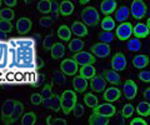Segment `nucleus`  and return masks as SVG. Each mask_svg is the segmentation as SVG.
I'll list each match as a JSON object with an SVG mask.
<instances>
[{
    "label": "nucleus",
    "instance_id": "1",
    "mask_svg": "<svg viewBox=\"0 0 150 125\" xmlns=\"http://www.w3.org/2000/svg\"><path fill=\"white\" fill-rule=\"evenodd\" d=\"M9 45V61L6 71L4 74V80L8 84L15 85L20 80H26L29 76L30 83L33 76L38 73V55L36 43L33 38H11L8 40ZM28 81V80H26ZM3 83V84H5Z\"/></svg>",
    "mask_w": 150,
    "mask_h": 125
},
{
    "label": "nucleus",
    "instance_id": "2",
    "mask_svg": "<svg viewBox=\"0 0 150 125\" xmlns=\"http://www.w3.org/2000/svg\"><path fill=\"white\" fill-rule=\"evenodd\" d=\"M80 18H81V21L85 24L86 26H96L98 24L100 23V16H99V13L94 6H86L84 8L81 13H80Z\"/></svg>",
    "mask_w": 150,
    "mask_h": 125
},
{
    "label": "nucleus",
    "instance_id": "3",
    "mask_svg": "<svg viewBox=\"0 0 150 125\" xmlns=\"http://www.w3.org/2000/svg\"><path fill=\"white\" fill-rule=\"evenodd\" d=\"M60 98H62V112L65 115H69L76 105V93L74 90H65L62 93Z\"/></svg>",
    "mask_w": 150,
    "mask_h": 125
},
{
    "label": "nucleus",
    "instance_id": "4",
    "mask_svg": "<svg viewBox=\"0 0 150 125\" xmlns=\"http://www.w3.org/2000/svg\"><path fill=\"white\" fill-rule=\"evenodd\" d=\"M73 60L78 63V65L84 66V65H94V63H96V56L90 53V52H79L75 53L73 56Z\"/></svg>",
    "mask_w": 150,
    "mask_h": 125
},
{
    "label": "nucleus",
    "instance_id": "5",
    "mask_svg": "<svg viewBox=\"0 0 150 125\" xmlns=\"http://www.w3.org/2000/svg\"><path fill=\"white\" fill-rule=\"evenodd\" d=\"M133 30H134V26L131 25V23L125 21L116 28V30H115L116 38L121 41H128L130 39V36L133 35Z\"/></svg>",
    "mask_w": 150,
    "mask_h": 125
},
{
    "label": "nucleus",
    "instance_id": "6",
    "mask_svg": "<svg viewBox=\"0 0 150 125\" xmlns=\"http://www.w3.org/2000/svg\"><path fill=\"white\" fill-rule=\"evenodd\" d=\"M60 70L67 76H75V74L79 71V65L75 60H73L71 58H68L60 63Z\"/></svg>",
    "mask_w": 150,
    "mask_h": 125
},
{
    "label": "nucleus",
    "instance_id": "7",
    "mask_svg": "<svg viewBox=\"0 0 150 125\" xmlns=\"http://www.w3.org/2000/svg\"><path fill=\"white\" fill-rule=\"evenodd\" d=\"M9 61V45L8 41L0 40V75L4 76Z\"/></svg>",
    "mask_w": 150,
    "mask_h": 125
},
{
    "label": "nucleus",
    "instance_id": "8",
    "mask_svg": "<svg viewBox=\"0 0 150 125\" xmlns=\"http://www.w3.org/2000/svg\"><path fill=\"white\" fill-rule=\"evenodd\" d=\"M15 104L16 100L15 99H6L1 105V121L4 124H8V120L10 119V117L13 115V112L15 109Z\"/></svg>",
    "mask_w": 150,
    "mask_h": 125
},
{
    "label": "nucleus",
    "instance_id": "9",
    "mask_svg": "<svg viewBox=\"0 0 150 125\" xmlns=\"http://www.w3.org/2000/svg\"><path fill=\"white\" fill-rule=\"evenodd\" d=\"M130 14L133 15L135 19H143L146 14V5L143 0H134L130 5Z\"/></svg>",
    "mask_w": 150,
    "mask_h": 125
},
{
    "label": "nucleus",
    "instance_id": "10",
    "mask_svg": "<svg viewBox=\"0 0 150 125\" xmlns=\"http://www.w3.org/2000/svg\"><path fill=\"white\" fill-rule=\"evenodd\" d=\"M110 52H111L110 45L105 44V43H96L90 48V53L94 55V56L100 58V59H104L106 56H109Z\"/></svg>",
    "mask_w": 150,
    "mask_h": 125
},
{
    "label": "nucleus",
    "instance_id": "11",
    "mask_svg": "<svg viewBox=\"0 0 150 125\" xmlns=\"http://www.w3.org/2000/svg\"><path fill=\"white\" fill-rule=\"evenodd\" d=\"M93 113L103 115V117H106V118H111V117H114L115 115L116 108L110 103H104V104H99L96 108H94Z\"/></svg>",
    "mask_w": 150,
    "mask_h": 125
},
{
    "label": "nucleus",
    "instance_id": "12",
    "mask_svg": "<svg viewBox=\"0 0 150 125\" xmlns=\"http://www.w3.org/2000/svg\"><path fill=\"white\" fill-rule=\"evenodd\" d=\"M110 65H111V69H114V70H116V71H123L124 69L126 68V58H125V55L121 52H118L114 56H112Z\"/></svg>",
    "mask_w": 150,
    "mask_h": 125
},
{
    "label": "nucleus",
    "instance_id": "13",
    "mask_svg": "<svg viewBox=\"0 0 150 125\" xmlns=\"http://www.w3.org/2000/svg\"><path fill=\"white\" fill-rule=\"evenodd\" d=\"M106 80L103 75H95L90 79V89L94 93H103L106 89Z\"/></svg>",
    "mask_w": 150,
    "mask_h": 125
},
{
    "label": "nucleus",
    "instance_id": "14",
    "mask_svg": "<svg viewBox=\"0 0 150 125\" xmlns=\"http://www.w3.org/2000/svg\"><path fill=\"white\" fill-rule=\"evenodd\" d=\"M15 28H16V31L20 35H25L28 33H30V30L33 28V23H31V20L29 19V18L23 16V18H20V19H18Z\"/></svg>",
    "mask_w": 150,
    "mask_h": 125
},
{
    "label": "nucleus",
    "instance_id": "15",
    "mask_svg": "<svg viewBox=\"0 0 150 125\" xmlns=\"http://www.w3.org/2000/svg\"><path fill=\"white\" fill-rule=\"evenodd\" d=\"M123 93L128 100H133L138 94V85L133 80H126L123 85Z\"/></svg>",
    "mask_w": 150,
    "mask_h": 125
},
{
    "label": "nucleus",
    "instance_id": "16",
    "mask_svg": "<svg viewBox=\"0 0 150 125\" xmlns=\"http://www.w3.org/2000/svg\"><path fill=\"white\" fill-rule=\"evenodd\" d=\"M116 6H118V4L115 0H104L100 4V11L105 16H110L112 13L116 11V9H118Z\"/></svg>",
    "mask_w": 150,
    "mask_h": 125
},
{
    "label": "nucleus",
    "instance_id": "17",
    "mask_svg": "<svg viewBox=\"0 0 150 125\" xmlns=\"http://www.w3.org/2000/svg\"><path fill=\"white\" fill-rule=\"evenodd\" d=\"M120 96H121V91L118 89V88L111 86V88L105 89L103 98H104V100L108 101V103H112V101H118L120 99Z\"/></svg>",
    "mask_w": 150,
    "mask_h": 125
},
{
    "label": "nucleus",
    "instance_id": "18",
    "mask_svg": "<svg viewBox=\"0 0 150 125\" xmlns=\"http://www.w3.org/2000/svg\"><path fill=\"white\" fill-rule=\"evenodd\" d=\"M103 76L105 78V80L108 83H110L112 85L120 84V80H121L120 74L116 70H114V69H105V70L103 71Z\"/></svg>",
    "mask_w": 150,
    "mask_h": 125
},
{
    "label": "nucleus",
    "instance_id": "19",
    "mask_svg": "<svg viewBox=\"0 0 150 125\" xmlns=\"http://www.w3.org/2000/svg\"><path fill=\"white\" fill-rule=\"evenodd\" d=\"M71 33L78 38H84L88 35V26L83 21H74L71 24Z\"/></svg>",
    "mask_w": 150,
    "mask_h": 125
},
{
    "label": "nucleus",
    "instance_id": "20",
    "mask_svg": "<svg viewBox=\"0 0 150 125\" xmlns=\"http://www.w3.org/2000/svg\"><path fill=\"white\" fill-rule=\"evenodd\" d=\"M23 114H24V104H23L21 101L16 100L15 109H14L13 115L10 117V119L8 120V124H6V125H10V124H14L15 121H18V120L23 117Z\"/></svg>",
    "mask_w": 150,
    "mask_h": 125
},
{
    "label": "nucleus",
    "instance_id": "21",
    "mask_svg": "<svg viewBox=\"0 0 150 125\" xmlns=\"http://www.w3.org/2000/svg\"><path fill=\"white\" fill-rule=\"evenodd\" d=\"M150 34V30L146 24H143V23H139L134 26V30H133V35L138 39H144V38H148V35Z\"/></svg>",
    "mask_w": 150,
    "mask_h": 125
},
{
    "label": "nucleus",
    "instance_id": "22",
    "mask_svg": "<svg viewBox=\"0 0 150 125\" xmlns=\"http://www.w3.org/2000/svg\"><path fill=\"white\" fill-rule=\"evenodd\" d=\"M88 79L83 78L80 75L78 76H74V80H73V86H74V90L76 93H84L86 89H88Z\"/></svg>",
    "mask_w": 150,
    "mask_h": 125
},
{
    "label": "nucleus",
    "instance_id": "23",
    "mask_svg": "<svg viewBox=\"0 0 150 125\" xmlns=\"http://www.w3.org/2000/svg\"><path fill=\"white\" fill-rule=\"evenodd\" d=\"M74 9H75V6H74V4L71 1L64 0V1L60 3V8H59L60 15L64 16V18H68L74 13Z\"/></svg>",
    "mask_w": 150,
    "mask_h": 125
},
{
    "label": "nucleus",
    "instance_id": "24",
    "mask_svg": "<svg viewBox=\"0 0 150 125\" xmlns=\"http://www.w3.org/2000/svg\"><path fill=\"white\" fill-rule=\"evenodd\" d=\"M114 14H115V20L119 21L120 24H123V23L128 20V18L130 15V9L128 6H120L116 9V11Z\"/></svg>",
    "mask_w": 150,
    "mask_h": 125
},
{
    "label": "nucleus",
    "instance_id": "25",
    "mask_svg": "<svg viewBox=\"0 0 150 125\" xmlns=\"http://www.w3.org/2000/svg\"><path fill=\"white\" fill-rule=\"evenodd\" d=\"M110 123V118L93 113L89 118V125H108Z\"/></svg>",
    "mask_w": 150,
    "mask_h": 125
},
{
    "label": "nucleus",
    "instance_id": "26",
    "mask_svg": "<svg viewBox=\"0 0 150 125\" xmlns=\"http://www.w3.org/2000/svg\"><path fill=\"white\" fill-rule=\"evenodd\" d=\"M84 46H85V44H84V41L80 39V38H76V39H71L69 41V45H68V49L70 53H79V52H83Z\"/></svg>",
    "mask_w": 150,
    "mask_h": 125
},
{
    "label": "nucleus",
    "instance_id": "27",
    "mask_svg": "<svg viewBox=\"0 0 150 125\" xmlns=\"http://www.w3.org/2000/svg\"><path fill=\"white\" fill-rule=\"evenodd\" d=\"M50 54H51V58L55 59V60L62 59L65 55V46H64V44L63 43H55V45L50 50Z\"/></svg>",
    "mask_w": 150,
    "mask_h": 125
},
{
    "label": "nucleus",
    "instance_id": "28",
    "mask_svg": "<svg viewBox=\"0 0 150 125\" xmlns=\"http://www.w3.org/2000/svg\"><path fill=\"white\" fill-rule=\"evenodd\" d=\"M58 36H59V39L60 40H63V41H70L71 40V29L68 26V25H60L58 28Z\"/></svg>",
    "mask_w": 150,
    "mask_h": 125
},
{
    "label": "nucleus",
    "instance_id": "29",
    "mask_svg": "<svg viewBox=\"0 0 150 125\" xmlns=\"http://www.w3.org/2000/svg\"><path fill=\"white\" fill-rule=\"evenodd\" d=\"M148 64H149V56L148 55L139 54V55H135L134 59H133V65L137 69H144Z\"/></svg>",
    "mask_w": 150,
    "mask_h": 125
},
{
    "label": "nucleus",
    "instance_id": "30",
    "mask_svg": "<svg viewBox=\"0 0 150 125\" xmlns=\"http://www.w3.org/2000/svg\"><path fill=\"white\" fill-rule=\"evenodd\" d=\"M67 75L62 71V70H54L53 71V76H51V81L58 86H64L67 83Z\"/></svg>",
    "mask_w": 150,
    "mask_h": 125
},
{
    "label": "nucleus",
    "instance_id": "31",
    "mask_svg": "<svg viewBox=\"0 0 150 125\" xmlns=\"http://www.w3.org/2000/svg\"><path fill=\"white\" fill-rule=\"evenodd\" d=\"M96 75V69L94 68V65H84L80 66V76L85 78V79L90 80Z\"/></svg>",
    "mask_w": 150,
    "mask_h": 125
},
{
    "label": "nucleus",
    "instance_id": "32",
    "mask_svg": "<svg viewBox=\"0 0 150 125\" xmlns=\"http://www.w3.org/2000/svg\"><path fill=\"white\" fill-rule=\"evenodd\" d=\"M137 113L139 114V117H149L150 115V103L148 100L140 101L137 106Z\"/></svg>",
    "mask_w": 150,
    "mask_h": 125
},
{
    "label": "nucleus",
    "instance_id": "33",
    "mask_svg": "<svg viewBox=\"0 0 150 125\" xmlns=\"http://www.w3.org/2000/svg\"><path fill=\"white\" fill-rule=\"evenodd\" d=\"M35 123H36V114L34 112L24 113L23 117L20 118V124L21 125H34Z\"/></svg>",
    "mask_w": 150,
    "mask_h": 125
},
{
    "label": "nucleus",
    "instance_id": "34",
    "mask_svg": "<svg viewBox=\"0 0 150 125\" xmlns=\"http://www.w3.org/2000/svg\"><path fill=\"white\" fill-rule=\"evenodd\" d=\"M84 103L88 108H96L98 105H99V100L95 96V94H93V93H86L85 95H84Z\"/></svg>",
    "mask_w": 150,
    "mask_h": 125
},
{
    "label": "nucleus",
    "instance_id": "35",
    "mask_svg": "<svg viewBox=\"0 0 150 125\" xmlns=\"http://www.w3.org/2000/svg\"><path fill=\"white\" fill-rule=\"evenodd\" d=\"M45 79H46V75H45V74L38 71V73H35V75L33 76L30 85H31L33 88H40L41 85L45 84Z\"/></svg>",
    "mask_w": 150,
    "mask_h": 125
},
{
    "label": "nucleus",
    "instance_id": "36",
    "mask_svg": "<svg viewBox=\"0 0 150 125\" xmlns=\"http://www.w3.org/2000/svg\"><path fill=\"white\" fill-rule=\"evenodd\" d=\"M100 25L104 31H111L115 29V20L112 19L111 16H105L104 19L100 21Z\"/></svg>",
    "mask_w": 150,
    "mask_h": 125
},
{
    "label": "nucleus",
    "instance_id": "37",
    "mask_svg": "<svg viewBox=\"0 0 150 125\" xmlns=\"http://www.w3.org/2000/svg\"><path fill=\"white\" fill-rule=\"evenodd\" d=\"M126 49L130 50V52H139V50L142 49V41L138 38L129 39L126 41Z\"/></svg>",
    "mask_w": 150,
    "mask_h": 125
},
{
    "label": "nucleus",
    "instance_id": "38",
    "mask_svg": "<svg viewBox=\"0 0 150 125\" xmlns=\"http://www.w3.org/2000/svg\"><path fill=\"white\" fill-rule=\"evenodd\" d=\"M14 18H15V13H14L13 9H10V8L0 9V20L11 21V20H14Z\"/></svg>",
    "mask_w": 150,
    "mask_h": 125
},
{
    "label": "nucleus",
    "instance_id": "39",
    "mask_svg": "<svg viewBox=\"0 0 150 125\" xmlns=\"http://www.w3.org/2000/svg\"><path fill=\"white\" fill-rule=\"evenodd\" d=\"M38 10L41 14H49L51 13V1L50 0H41L38 3Z\"/></svg>",
    "mask_w": 150,
    "mask_h": 125
},
{
    "label": "nucleus",
    "instance_id": "40",
    "mask_svg": "<svg viewBox=\"0 0 150 125\" xmlns=\"http://www.w3.org/2000/svg\"><path fill=\"white\" fill-rule=\"evenodd\" d=\"M55 35H54V33H50V34H48L44 38V40H43V48L45 49V50H51V48L55 45Z\"/></svg>",
    "mask_w": 150,
    "mask_h": 125
},
{
    "label": "nucleus",
    "instance_id": "41",
    "mask_svg": "<svg viewBox=\"0 0 150 125\" xmlns=\"http://www.w3.org/2000/svg\"><path fill=\"white\" fill-rule=\"evenodd\" d=\"M98 38H99V40L101 41V43L110 44V43H112V40L115 39V36H114V34H112L111 31H104L103 30L101 33H99Z\"/></svg>",
    "mask_w": 150,
    "mask_h": 125
},
{
    "label": "nucleus",
    "instance_id": "42",
    "mask_svg": "<svg viewBox=\"0 0 150 125\" xmlns=\"http://www.w3.org/2000/svg\"><path fill=\"white\" fill-rule=\"evenodd\" d=\"M51 110L55 113H58L62 110V98L58 94L53 95V100H51Z\"/></svg>",
    "mask_w": 150,
    "mask_h": 125
},
{
    "label": "nucleus",
    "instance_id": "43",
    "mask_svg": "<svg viewBox=\"0 0 150 125\" xmlns=\"http://www.w3.org/2000/svg\"><path fill=\"white\" fill-rule=\"evenodd\" d=\"M53 84L54 83H46V84H44L43 89H41V95H43V98L46 99V98H51L54 94H53Z\"/></svg>",
    "mask_w": 150,
    "mask_h": 125
},
{
    "label": "nucleus",
    "instance_id": "44",
    "mask_svg": "<svg viewBox=\"0 0 150 125\" xmlns=\"http://www.w3.org/2000/svg\"><path fill=\"white\" fill-rule=\"evenodd\" d=\"M60 4L58 1H51V13H50V18L53 19V21H56L60 16V11H59Z\"/></svg>",
    "mask_w": 150,
    "mask_h": 125
},
{
    "label": "nucleus",
    "instance_id": "45",
    "mask_svg": "<svg viewBox=\"0 0 150 125\" xmlns=\"http://www.w3.org/2000/svg\"><path fill=\"white\" fill-rule=\"evenodd\" d=\"M134 113H135V109H134V106L131 105L130 103L125 104V105L123 106V109H121V114H123V117H124L125 119H126V118H130Z\"/></svg>",
    "mask_w": 150,
    "mask_h": 125
},
{
    "label": "nucleus",
    "instance_id": "46",
    "mask_svg": "<svg viewBox=\"0 0 150 125\" xmlns=\"http://www.w3.org/2000/svg\"><path fill=\"white\" fill-rule=\"evenodd\" d=\"M30 101H31L33 105L38 106V105L43 104L44 98H43V95H41V93H33V94L30 95Z\"/></svg>",
    "mask_w": 150,
    "mask_h": 125
},
{
    "label": "nucleus",
    "instance_id": "47",
    "mask_svg": "<svg viewBox=\"0 0 150 125\" xmlns=\"http://www.w3.org/2000/svg\"><path fill=\"white\" fill-rule=\"evenodd\" d=\"M53 19H51L50 16H48V15H45V16H43V18H40L39 19V25L41 26V28H44V29H48V28H50L51 25H53Z\"/></svg>",
    "mask_w": 150,
    "mask_h": 125
},
{
    "label": "nucleus",
    "instance_id": "48",
    "mask_svg": "<svg viewBox=\"0 0 150 125\" xmlns=\"http://www.w3.org/2000/svg\"><path fill=\"white\" fill-rule=\"evenodd\" d=\"M13 30V24L11 21L8 20H0V31H4V33H11Z\"/></svg>",
    "mask_w": 150,
    "mask_h": 125
},
{
    "label": "nucleus",
    "instance_id": "49",
    "mask_svg": "<svg viewBox=\"0 0 150 125\" xmlns=\"http://www.w3.org/2000/svg\"><path fill=\"white\" fill-rule=\"evenodd\" d=\"M46 124H48V125H67L68 121L65 119H60V118L53 119L51 117H48V118H46Z\"/></svg>",
    "mask_w": 150,
    "mask_h": 125
},
{
    "label": "nucleus",
    "instance_id": "50",
    "mask_svg": "<svg viewBox=\"0 0 150 125\" xmlns=\"http://www.w3.org/2000/svg\"><path fill=\"white\" fill-rule=\"evenodd\" d=\"M73 115L75 118H81L83 115H84V113H85V110H84V106L81 105V104H79V103H76V105L74 106V109H73Z\"/></svg>",
    "mask_w": 150,
    "mask_h": 125
},
{
    "label": "nucleus",
    "instance_id": "51",
    "mask_svg": "<svg viewBox=\"0 0 150 125\" xmlns=\"http://www.w3.org/2000/svg\"><path fill=\"white\" fill-rule=\"evenodd\" d=\"M138 78L140 79V81L143 83H150V71L148 70H143L138 74Z\"/></svg>",
    "mask_w": 150,
    "mask_h": 125
},
{
    "label": "nucleus",
    "instance_id": "52",
    "mask_svg": "<svg viewBox=\"0 0 150 125\" xmlns=\"http://www.w3.org/2000/svg\"><path fill=\"white\" fill-rule=\"evenodd\" d=\"M130 125H148V123L145 121L143 118H134L133 120L130 121Z\"/></svg>",
    "mask_w": 150,
    "mask_h": 125
},
{
    "label": "nucleus",
    "instance_id": "53",
    "mask_svg": "<svg viewBox=\"0 0 150 125\" xmlns=\"http://www.w3.org/2000/svg\"><path fill=\"white\" fill-rule=\"evenodd\" d=\"M51 100H53V96H51V98H46V99H44L41 105H43L45 109H51Z\"/></svg>",
    "mask_w": 150,
    "mask_h": 125
},
{
    "label": "nucleus",
    "instance_id": "54",
    "mask_svg": "<svg viewBox=\"0 0 150 125\" xmlns=\"http://www.w3.org/2000/svg\"><path fill=\"white\" fill-rule=\"evenodd\" d=\"M4 4L8 6V8H14V6H16L18 5V1L16 0H4Z\"/></svg>",
    "mask_w": 150,
    "mask_h": 125
},
{
    "label": "nucleus",
    "instance_id": "55",
    "mask_svg": "<svg viewBox=\"0 0 150 125\" xmlns=\"http://www.w3.org/2000/svg\"><path fill=\"white\" fill-rule=\"evenodd\" d=\"M124 119H125V118L123 117V114H121V113L116 114V121H118V124L124 125V124H125V120H124Z\"/></svg>",
    "mask_w": 150,
    "mask_h": 125
},
{
    "label": "nucleus",
    "instance_id": "56",
    "mask_svg": "<svg viewBox=\"0 0 150 125\" xmlns=\"http://www.w3.org/2000/svg\"><path fill=\"white\" fill-rule=\"evenodd\" d=\"M143 96H144V99H145V100L150 101V88H146V89L144 90V93H143Z\"/></svg>",
    "mask_w": 150,
    "mask_h": 125
},
{
    "label": "nucleus",
    "instance_id": "57",
    "mask_svg": "<svg viewBox=\"0 0 150 125\" xmlns=\"http://www.w3.org/2000/svg\"><path fill=\"white\" fill-rule=\"evenodd\" d=\"M0 40L1 41H8V34L4 31H0Z\"/></svg>",
    "mask_w": 150,
    "mask_h": 125
},
{
    "label": "nucleus",
    "instance_id": "58",
    "mask_svg": "<svg viewBox=\"0 0 150 125\" xmlns=\"http://www.w3.org/2000/svg\"><path fill=\"white\" fill-rule=\"evenodd\" d=\"M80 4H83V5H85L86 3H89V0H80V1H79Z\"/></svg>",
    "mask_w": 150,
    "mask_h": 125
},
{
    "label": "nucleus",
    "instance_id": "59",
    "mask_svg": "<svg viewBox=\"0 0 150 125\" xmlns=\"http://www.w3.org/2000/svg\"><path fill=\"white\" fill-rule=\"evenodd\" d=\"M146 25H148V28H149V30H150V18L148 19V21H146Z\"/></svg>",
    "mask_w": 150,
    "mask_h": 125
},
{
    "label": "nucleus",
    "instance_id": "60",
    "mask_svg": "<svg viewBox=\"0 0 150 125\" xmlns=\"http://www.w3.org/2000/svg\"><path fill=\"white\" fill-rule=\"evenodd\" d=\"M1 4H4V1L3 0H0V6H1Z\"/></svg>",
    "mask_w": 150,
    "mask_h": 125
}]
</instances>
